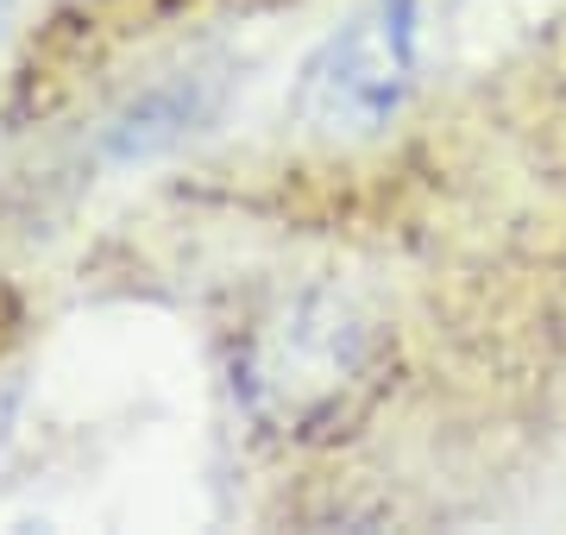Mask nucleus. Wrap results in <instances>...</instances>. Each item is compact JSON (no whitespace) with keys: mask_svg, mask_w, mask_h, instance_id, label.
I'll return each instance as SVG.
<instances>
[{"mask_svg":"<svg viewBox=\"0 0 566 535\" xmlns=\"http://www.w3.org/2000/svg\"><path fill=\"white\" fill-rule=\"evenodd\" d=\"M385 371V334L346 296H296L245 359V403L277 434H322L371 403Z\"/></svg>","mask_w":566,"mask_h":535,"instance_id":"nucleus-1","label":"nucleus"},{"mask_svg":"<svg viewBox=\"0 0 566 535\" xmlns=\"http://www.w3.org/2000/svg\"><path fill=\"white\" fill-rule=\"evenodd\" d=\"M416 51H422V7L416 0H371L359 20H346L334 39L308 57L296 107L315 133L359 139L409 102L416 88Z\"/></svg>","mask_w":566,"mask_h":535,"instance_id":"nucleus-2","label":"nucleus"},{"mask_svg":"<svg viewBox=\"0 0 566 535\" xmlns=\"http://www.w3.org/2000/svg\"><path fill=\"white\" fill-rule=\"evenodd\" d=\"M208 114V88L202 83H164V88H145L139 102L126 107L120 120L107 126V158L120 165H139V158H158L170 151L177 139H189Z\"/></svg>","mask_w":566,"mask_h":535,"instance_id":"nucleus-3","label":"nucleus"}]
</instances>
